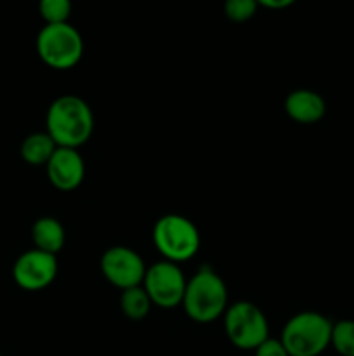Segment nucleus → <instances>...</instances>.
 I'll list each match as a JSON object with an SVG mask.
<instances>
[{"mask_svg": "<svg viewBox=\"0 0 354 356\" xmlns=\"http://www.w3.org/2000/svg\"><path fill=\"white\" fill-rule=\"evenodd\" d=\"M45 127L58 146L78 148L92 136L94 111L83 97L76 94H62L49 106Z\"/></svg>", "mask_w": 354, "mask_h": 356, "instance_id": "f257e3e1", "label": "nucleus"}, {"mask_svg": "<svg viewBox=\"0 0 354 356\" xmlns=\"http://www.w3.org/2000/svg\"><path fill=\"white\" fill-rule=\"evenodd\" d=\"M228 306V285L212 268H200L187 280L183 308L191 320L210 323L224 315Z\"/></svg>", "mask_w": 354, "mask_h": 356, "instance_id": "f03ea898", "label": "nucleus"}, {"mask_svg": "<svg viewBox=\"0 0 354 356\" xmlns=\"http://www.w3.org/2000/svg\"><path fill=\"white\" fill-rule=\"evenodd\" d=\"M333 323L318 312H301L281 330V343L290 356H318L332 341Z\"/></svg>", "mask_w": 354, "mask_h": 356, "instance_id": "7ed1b4c3", "label": "nucleus"}, {"mask_svg": "<svg viewBox=\"0 0 354 356\" xmlns=\"http://www.w3.org/2000/svg\"><path fill=\"white\" fill-rule=\"evenodd\" d=\"M153 243L172 263H183L196 256L201 236L196 225L183 214H163L153 226Z\"/></svg>", "mask_w": 354, "mask_h": 356, "instance_id": "20e7f679", "label": "nucleus"}, {"mask_svg": "<svg viewBox=\"0 0 354 356\" xmlns=\"http://www.w3.org/2000/svg\"><path fill=\"white\" fill-rule=\"evenodd\" d=\"M37 52L51 68H73L83 56V38L71 23L44 24L37 35Z\"/></svg>", "mask_w": 354, "mask_h": 356, "instance_id": "39448f33", "label": "nucleus"}, {"mask_svg": "<svg viewBox=\"0 0 354 356\" xmlns=\"http://www.w3.org/2000/svg\"><path fill=\"white\" fill-rule=\"evenodd\" d=\"M224 330L228 339L239 350L255 351L269 339V323L257 305L250 301H236L224 313Z\"/></svg>", "mask_w": 354, "mask_h": 356, "instance_id": "423d86ee", "label": "nucleus"}, {"mask_svg": "<svg viewBox=\"0 0 354 356\" xmlns=\"http://www.w3.org/2000/svg\"><path fill=\"white\" fill-rule=\"evenodd\" d=\"M187 280L179 264L172 261H156L146 270L142 287L148 292L153 305L172 309L183 305Z\"/></svg>", "mask_w": 354, "mask_h": 356, "instance_id": "0eeeda50", "label": "nucleus"}, {"mask_svg": "<svg viewBox=\"0 0 354 356\" xmlns=\"http://www.w3.org/2000/svg\"><path fill=\"white\" fill-rule=\"evenodd\" d=\"M144 259L137 250L125 245H113L101 256V271L108 282L121 291L142 285L146 275Z\"/></svg>", "mask_w": 354, "mask_h": 356, "instance_id": "6e6552de", "label": "nucleus"}, {"mask_svg": "<svg viewBox=\"0 0 354 356\" xmlns=\"http://www.w3.org/2000/svg\"><path fill=\"white\" fill-rule=\"evenodd\" d=\"M58 257L38 249L21 254L12 266V278L24 291H42L56 280Z\"/></svg>", "mask_w": 354, "mask_h": 356, "instance_id": "1a4fd4ad", "label": "nucleus"}, {"mask_svg": "<svg viewBox=\"0 0 354 356\" xmlns=\"http://www.w3.org/2000/svg\"><path fill=\"white\" fill-rule=\"evenodd\" d=\"M45 169H47L49 181L62 191H71L78 188L85 177V162L76 148L58 146Z\"/></svg>", "mask_w": 354, "mask_h": 356, "instance_id": "9d476101", "label": "nucleus"}, {"mask_svg": "<svg viewBox=\"0 0 354 356\" xmlns=\"http://www.w3.org/2000/svg\"><path fill=\"white\" fill-rule=\"evenodd\" d=\"M285 111L298 124H316L326 113L323 96L311 89H295L285 97Z\"/></svg>", "mask_w": 354, "mask_h": 356, "instance_id": "9b49d317", "label": "nucleus"}, {"mask_svg": "<svg viewBox=\"0 0 354 356\" xmlns=\"http://www.w3.org/2000/svg\"><path fill=\"white\" fill-rule=\"evenodd\" d=\"M31 238H33L35 249L56 256L65 247V226L52 216H44V218H38L31 226Z\"/></svg>", "mask_w": 354, "mask_h": 356, "instance_id": "f8f14e48", "label": "nucleus"}, {"mask_svg": "<svg viewBox=\"0 0 354 356\" xmlns=\"http://www.w3.org/2000/svg\"><path fill=\"white\" fill-rule=\"evenodd\" d=\"M58 145L54 139L45 132H33V134L26 136L21 143V156L24 162L31 163V165H47L51 160L52 153L56 152Z\"/></svg>", "mask_w": 354, "mask_h": 356, "instance_id": "ddd939ff", "label": "nucleus"}, {"mask_svg": "<svg viewBox=\"0 0 354 356\" xmlns=\"http://www.w3.org/2000/svg\"><path fill=\"white\" fill-rule=\"evenodd\" d=\"M153 302L149 299L148 292L144 291L142 285L137 287H130L121 291L120 296V308L124 315L130 320H142L148 316L149 309H151Z\"/></svg>", "mask_w": 354, "mask_h": 356, "instance_id": "4468645a", "label": "nucleus"}, {"mask_svg": "<svg viewBox=\"0 0 354 356\" xmlns=\"http://www.w3.org/2000/svg\"><path fill=\"white\" fill-rule=\"evenodd\" d=\"M330 344L339 355L354 356V320H340L333 323Z\"/></svg>", "mask_w": 354, "mask_h": 356, "instance_id": "2eb2a0df", "label": "nucleus"}, {"mask_svg": "<svg viewBox=\"0 0 354 356\" xmlns=\"http://www.w3.org/2000/svg\"><path fill=\"white\" fill-rule=\"evenodd\" d=\"M71 9L73 6L69 0H42L40 6H38L45 24L68 23Z\"/></svg>", "mask_w": 354, "mask_h": 356, "instance_id": "dca6fc26", "label": "nucleus"}, {"mask_svg": "<svg viewBox=\"0 0 354 356\" xmlns=\"http://www.w3.org/2000/svg\"><path fill=\"white\" fill-rule=\"evenodd\" d=\"M257 7H259L257 0H228L224 3L226 16L236 23H243V21L253 17Z\"/></svg>", "mask_w": 354, "mask_h": 356, "instance_id": "f3484780", "label": "nucleus"}, {"mask_svg": "<svg viewBox=\"0 0 354 356\" xmlns=\"http://www.w3.org/2000/svg\"><path fill=\"white\" fill-rule=\"evenodd\" d=\"M255 356H290L280 339H266L255 350Z\"/></svg>", "mask_w": 354, "mask_h": 356, "instance_id": "a211bd4d", "label": "nucleus"}, {"mask_svg": "<svg viewBox=\"0 0 354 356\" xmlns=\"http://www.w3.org/2000/svg\"><path fill=\"white\" fill-rule=\"evenodd\" d=\"M294 3V0H259V6L269 7V9H283Z\"/></svg>", "mask_w": 354, "mask_h": 356, "instance_id": "6ab92c4d", "label": "nucleus"}, {"mask_svg": "<svg viewBox=\"0 0 354 356\" xmlns=\"http://www.w3.org/2000/svg\"><path fill=\"white\" fill-rule=\"evenodd\" d=\"M0 356H2V355H0Z\"/></svg>", "mask_w": 354, "mask_h": 356, "instance_id": "aec40b11", "label": "nucleus"}]
</instances>
